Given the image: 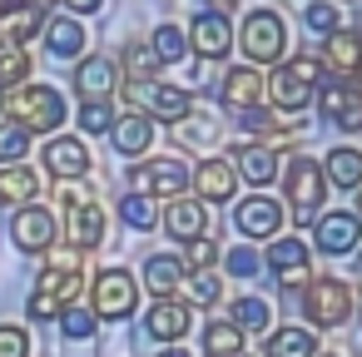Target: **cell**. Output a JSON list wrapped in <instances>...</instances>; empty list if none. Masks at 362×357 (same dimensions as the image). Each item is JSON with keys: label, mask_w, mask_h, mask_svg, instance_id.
<instances>
[{"label": "cell", "mask_w": 362, "mask_h": 357, "mask_svg": "<svg viewBox=\"0 0 362 357\" xmlns=\"http://www.w3.org/2000/svg\"><path fill=\"white\" fill-rule=\"evenodd\" d=\"M317 110H322V119H332L337 129L357 134V129H362V90L352 85V75H337V80L322 90Z\"/></svg>", "instance_id": "obj_10"}, {"label": "cell", "mask_w": 362, "mask_h": 357, "mask_svg": "<svg viewBox=\"0 0 362 357\" xmlns=\"http://www.w3.org/2000/svg\"><path fill=\"white\" fill-rule=\"evenodd\" d=\"M228 322H233L238 332H263V327H268V303L253 298V293H243V298L228 308Z\"/></svg>", "instance_id": "obj_33"}, {"label": "cell", "mask_w": 362, "mask_h": 357, "mask_svg": "<svg viewBox=\"0 0 362 357\" xmlns=\"http://www.w3.org/2000/svg\"><path fill=\"white\" fill-rule=\"evenodd\" d=\"M357 238H362L357 213H327V218H317V248H322V253L342 258V253L357 248Z\"/></svg>", "instance_id": "obj_19"}, {"label": "cell", "mask_w": 362, "mask_h": 357, "mask_svg": "<svg viewBox=\"0 0 362 357\" xmlns=\"http://www.w3.org/2000/svg\"><path fill=\"white\" fill-rule=\"evenodd\" d=\"M174 134H179L184 144H214V119H209V115H194V110H189V115H184L179 124H174Z\"/></svg>", "instance_id": "obj_41"}, {"label": "cell", "mask_w": 362, "mask_h": 357, "mask_svg": "<svg viewBox=\"0 0 362 357\" xmlns=\"http://www.w3.org/2000/svg\"><path fill=\"white\" fill-rule=\"evenodd\" d=\"M189 303H179V298H159L154 308H149V317H144V327H149V337H159V342H179L184 332H189Z\"/></svg>", "instance_id": "obj_20"}, {"label": "cell", "mask_w": 362, "mask_h": 357, "mask_svg": "<svg viewBox=\"0 0 362 357\" xmlns=\"http://www.w3.org/2000/svg\"><path fill=\"white\" fill-rule=\"evenodd\" d=\"M268 85V95H273V105L283 110V115H298V110H308L313 105V85H303L298 75H288V70H278L273 80H263Z\"/></svg>", "instance_id": "obj_29"}, {"label": "cell", "mask_w": 362, "mask_h": 357, "mask_svg": "<svg viewBox=\"0 0 362 357\" xmlns=\"http://www.w3.org/2000/svg\"><path fill=\"white\" fill-rule=\"evenodd\" d=\"M283 70H288V75H298L303 85H313V80H327V75H322V70H327V65H322V55H293Z\"/></svg>", "instance_id": "obj_44"}, {"label": "cell", "mask_w": 362, "mask_h": 357, "mask_svg": "<svg viewBox=\"0 0 362 357\" xmlns=\"http://www.w3.org/2000/svg\"><path fill=\"white\" fill-rule=\"evenodd\" d=\"M40 159H45V169H50L55 179H80V174H90V149H85V139H75V134H50L45 149H40Z\"/></svg>", "instance_id": "obj_12"}, {"label": "cell", "mask_w": 362, "mask_h": 357, "mask_svg": "<svg viewBox=\"0 0 362 357\" xmlns=\"http://www.w3.org/2000/svg\"><path fill=\"white\" fill-rule=\"evenodd\" d=\"M25 149H30V134L21 129V124H0V164H21L25 159Z\"/></svg>", "instance_id": "obj_40"}, {"label": "cell", "mask_w": 362, "mask_h": 357, "mask_svg": "<svg viewBox=\"0 0 362 357\" xmlns=\"http://www.w3.org/2000/svg\"><path fill=\"white\" fill-rule=\"evenodd\" d=\"M75 119H80V129H85V134H110V124H115V110H110V100H85Z\"/></svg>", "instance_id": "obj_39"}, {"label": "cell", "mask_w": 362, "mask_h": 357, "mask_svg": "<svg viewBox=\"0 0 362 357\" xmlns=\"http://www.w3.org/2000/svg\"><path fill=\"white\" fill-rule=\"evenodd\" d=\"M223 263H228V273H233V278H253V273H258V253H253L248 243H238Z\"/></svg>", "instance_id": "obj_47"}, {"label": "cell", "mask_w": 362, "mask_h": 357, "mask_svg": "<svg viewBox=\"0 0 362 357\" xmlns=\"http://www.w3.org/2000/svg\"><path fill=\"white\" fill-rule=\"evenodd\" d=\"M189 179H194L199 199H209V204H228V199H233V189H238V174H233V164H228V159H204Z\"/></svg>", "instance_id": "obj_17"}, {"label": "cell", "mask_w": 362, "mask_h": 357, "mask_svg": "<svg viewBox=\"0 0 362 357\" xmlns=\"http://www.w3.org/2000/svg\"><path fill=\"white\" fill-rule=\"evenodd\" d=\"M65 6H70V16H100L105 0H65Z\"/></svg>", "instance_id": "obj_48"}, {"label": "cell", "mask_w": 362, "mask_h": 357, "mask_svg": "<svg viewBox=\"0 0 362 357\" xmlns=\"http://www.w3.org/2000/svg\"><path fill=\"white\" fill-rule=\"evenodd\" d=\"M134 308H139V283L124 268H105L95 283V317L119 322V317H134Z\"/></svg>", "instance_id": "obj_5"}, {"label": "cell", "mask_w": 362, "mask_h": 357, "mask_svg": "<svg viewBox=\"0 0 362 357\" xmlns=\"http://www.w3.org/2000/svg\"><path fill=\"white\" fill-rule=\"evenodd\" d=\"M149 50H154V60H159V65H179V60L189 55V40H184V30H179V25H169V21H164V25L154 30V45H149Z\"/></svg>", "instance_id": "obj_35"}, {"label": "cell", "mask_w": 362, "mask_h": 357, "mask_svg": "<svg viewBox=\"0 0 362 357\" xmlns=\"http://www.w3.org/2000/svg\"><path fill=\"white\" fill-rule=\"evenodd\" d=\"M278 223H283V204H278V199L253 194V199H243V204L233 209V228H238L243 238H273Z\"/></svg>", "instance_id": "obj_13"}, {"label": "cell", "mask_w": 362, "mask_h": 357, "mask_svg": "<svg viewBox=\"0 0 362 357\" xmlns=\"http://www.w3.org/2000/svg\"><path fill=\"white\" fill-rule=\"evenodd\" d=\"M233 357H243V352H233Z\"/></svg>", "instance_id": "obj_54"}, {"label": "cell", "mask_w": 362, "mask_h": 357, "mask_svg": "<svg viewBox=\"0 0 362 357\" xmlns=\"http://www.w3.org/2000/svg\"><path fill=\"white\" fill-rule=\"evenodd\" d=\"M159 223L169 228V238L194 243V238H204V228H209V209H204V199H169V209H164Z\"/></svg>", "instance_id": "obj_15"}, {"label": "cell", "mask_w": 362, "mask_h": 357, "mask_svg": "<svg viewBox=\"0 0 362 357\" xmlns=\"http://www.w3.org/2000/svg\"><path fill=\"white\" fill-rule=\"evenodd\" d=\"M263 357H317V342L308 327H278V332H268Z\"/></svg>", "instance_id": "obj_30"}, {"label": "cell", "mask_w": 362, "mask_h": 357, "mask_svg": "<svg viewBox=\"0 0 362 357\" xmlns=\"http://www.w3.org/2000/svg\"><path fill=\"white\" fill-rule=\"evenodd\" d=\"M159 357H189V352H184V347H164Z\"/></svg>", "instance_id": "obj_50"}, {"label": "cell", "mask_w": 362, "mask_h": 357, "mask_svg": "<svg viewBox=\"0 0 362 357\" xmlns=\"http://www.w3.org/2000/svg\"><path fill=\"white\" fill-rule=\"evenodd\" d=\"M6 115H11V124H21L25 134H45V139L70 119L65 95L50 90V85H21V90H11V95H6Z\"/></svg>", "instance_id": "obj_1"}, {"label": "cell", "mask_w": 362, "mask_h": 357, "mask_svg": "<svg viewBox=\"0 0 362 357\" xmlns=\"http://www.w3.org/2000/svg\"><path fill=\"white\" fill-rule=\"evenodd\" d=\"M40 25H45V11L16 0V6L0 11V45H25L30 35H40Z\"/></svg>", "instance_id": "obj_24"}, {"label": "cell", "mask_w": 362, "mask_h": 357, "mask_svg": "<svg viewBox=\"0 0 362 357\" xmlns=\"http://www.w3.org/2000/svg\"><path fill=\"white\" fill-rule=\"evenodd\" d=\"M6 6H16V0H0V11H6Z\"/></svg>", "instance_id": "obj_52"}, {"label": "cell", "mask_w": 362, "mask_h": 357, "mask_svg": "<svg viewBox=\"0 0 362 357\" xmlns=\"http://www.w3.org/2000/svg\"><path fill=\"white\" fill-rule=\"evenodd\" d=\"M189 50L199 55V60H223L228 50H233V25H228V16H214V11H204L194 25H189Z\"/></svg>", "instance_id": "obj_11"}, {"label": "cell", "mask_w": 362, "mask_h": 357, "mask_svg": "<svg viewBox=\"0 0 362 357\" xmlns=\"http://www.w3.org/2000/svg\"><path fill=\"white\" fill-rule=\"evenodd\" d=\"M124 70H129V80L139 85V80H154L159 60H154V50H149L144 40H134V45H124Z\"/></svg>", "instance_id": "obj_38"}, {"label": "cell", "mask_w": 362, "mask_h": 357, "mask_svg": "<svg viewBox=\"0 0 362 357\" xmlns=\"http://www.w3.org/2000/svg\"><path fill=\"white\" fill-rule=\"evenodd\" d=\"M60 332H65L70 342H85V337H95V317H90L85 308H75V303H70V308L60 312Z\"/></svg>", "instance_id": "obj_42"}, {"label": "cell", "mask_w": 362, "mask_h": 357, "mask_svg": "<svg viewBox=\"0 0 362 357\" xmlns=\"http://www.w3.org/2000/svg\"><path fill=\"white\" fill-rule=\"evenodd\" d=\"M204 6H209L214 16H228V11H238V0H204Z\"/></svg>", "instance_id": "obj_49"}, {"label": "cell", "mask_w": 362, "mask_h": 357, "mask_svg": "<svg viewBox=\"0 0 362 357\" xmlns=\"http://www.w3.org/2000/svg\"><path fill=\"white\" fill-rule=\"evenodd\" d=\"M0 357H30V337H25V327L0 322Z\"/></svg>", "instance_id": "obj_45"}, {"label": "cell", "mask_w": 362, "mask_h": 357, "mask_svg": "<svg viewBox=\"0 0 362 357\" xmlns=\"http://www.w3.org/2000/svg\"><path fill=\"white\" fill-rule=\"evenodd\" d=\"M115 85H119L115 60L90 55V60H80V65H75V90H80L85 100H110V95H115Z\"/></svg>", "instance_id": "obj_22"}, {"label": "cell", "mask_w": 362, "mask_h": 357, "mask_svg": "<svg viewBox=\"0 0 362 357\" xmlns=\"http://www.w3.org/2000/svg\"><path fill=\"white\" fill-rule=\"evenodd\" d=\"M65 233L80 253L100 248L105 243V209L90 194H65Z\"/></svg>", "instance_id": "obj_8"}, {"label": "cell", "mask_w": 362, "mask_h": 357, "mask_svg": "<svg viewBox=\"0 0 362 357\" xmlns=\"http://www.w3.org/2000/svg\"><path fill=\"white\" fill-rule=\"evenodd\" d=\"M322 179H332L337 189H357L362 184V149H332Z\"/></svg>", "instance_id": "obj_31"}, {"label": "cell", "mask_w": 362, "mask_h": 357, "mask_svg": "<svg viewBox=\"0 0 362 357\" xmlns=\"http://www.w3.org/2000/svg\"><path fill=\"white\" fill-rule=\"evenodd\" d=\"M214 263H218V243H214V238H194L184 268H194V273H214Z\"/></svg>", "instance_id": "obj_43"}, {"label": "cell", "mask_w": 362, "mask_h": 357, "mask_svg": "<svg viewBox=\"0 0 362 357\" xmlns=\"http://www.w3.org/2000/svg\"><path fill=\"white\" fill-rule=\"evenodd\" d=\"M189 184V164L164 154V159H149L129 174V189L134 194H154V199H179V189Z\"/></svg>", "instance_id": "obj_7"}, {"label": "cell", "mask_w": 362, "mask_h": 357, "mask_svg": "<svg viewBox=\"0 0 362 357\" xmlns=\"http://www.w3.org/2000/svg\"><path fill=\"white\" fill-rule=\"evenodd\" d=\"M303 312L313 317V327H342L352 312V293L342 278H313L303 283Z\"/></svg>", "instance_id": "obj_4"}, {"label": "cell", "mask_w": 362, "mask_h": 357, "mask_svg": "<svg viewBox=\"0 0 362 357\" xmlns=\"http://www.w3.org/2000/svg\"><path fill=\"white\" fill-rule=\"evenodd\" d=\"M357 268H362V253H357Z\"/></svg>", "instance_id": "obj_53"}, {"label": "cell", "mask_w": 362, "mask_h": 357, "mask_svg": "<svg viewBox=\"0 0 362 357\" xmlns=\"http://www.w3.org/2000/svg\"><path fill=\"white\" fill-rule=\"evenodd\" d=\"M184 278H189L184 258H169V253L144 258V283H149V293H154V298H174V293L184 288Z\"/></svg>", "instance_id": "obj_26"}, {"label": "cell", "mask_w": 362, "mask_h": 357, "mask_svg": "<svg viewBox=\"0 0 362 357\" xmlns=\"http://www.w3.org/2000/svg\"><path fill=\"white\" fill-rule=\"evenodd\" d=\"M268 268L278 273V283L283 288H303L313 273H308V248L298 243V238H273V248H268Z\"/></svg>", "instance_id": "obj_16"}, {"label": "cell", "mask_w": 362, "mask_h": 357, "mask_svg": "<svg viewBox=\"0 0 362 357\" xmlns=\"http://www.w3.org/2000/svg\"><path fill=\"white\" fill-rule=\"evenodd\" d=\"M233 45L243 50L248 65H273V60H283V50H288V21H283L278 11H263V6H258V11L243 16Z\"/></svg>", "instance_id": "obj_2"}, {"label": "cell", "mask_w": 362, "mask_h": 357, "mask_svg": "<svg viewBox=\"0 0 362 357\" xmlns=\"http://www.w3.org/2000/svg\"><path fill=\"white\" fill-rule=\"evenodd\" d=\"M308 30H317V35H332V30H342V11H337V0H308Z\"/></svg>", "instance_id": "obj_37"}, {"label": "cell", "mask_w": 362, "mask_h": 357, "mask_svg": "<svg viewBox=\"0 0 362 357\" xmlns=\"http://www.w3.org/2000/svg\"><path fill=\"white\" fill-rule=\"evenodd\" d=\"M25 6H35V11H50V6H55V0H25Z\"/></svg>", "instance_id": "obj_51"}, {"label": "cell", "mask_w": 362, "mask_h": 357, "mask_svg": "<svg viewBox=\"0 0 362 357\" xmlns=\"http://www.w3.org/2000/svg\"><path fill=\"white\" fill-rule=\"evenodd\" d=\"M11 238H16L21 253H45V248L55 243V218H50V209L25 204V209L11 218Z\"/></svg>", "instance_id": "obj_14"}, {"label": "cell", "mask_w": 362, "mask_h": 357, "mask_svg": "<svg viewBox=\"0 0 362 357\" xmlns=\"http://www.w3.org/2000/svg\"><path fill=\"white\" fill-rule=\"evenodd\" d=\"M283 189H288V204H293V218L298 223H313L317 218V209H322V199H327V179H322V164L317 159H293L288 164V179H283Z\"/></svg>", "instance_id": "obj_3"}, {"label": "cell", "mask_w": 362, "mask_h": 357, "mask_svg": "<svg viewBox=\"0 0 362 357\" xmlns=\"http://www.w3.org/2000/svg\"><path fill=\"white\" fill-rule=\"evenodd\" d=\"M243 352V332L233 322H209L204 327V357H233Z\"/></svg>", "instance_id": "obj_34"}, {"label": "cell", "mask_w": 362, "mask_h": 357, "mask_svg": "<svg viewBox=\"0 0 362 357\" xmlns=\"http://www.w3.org/2000/svg\"><path fill=\"white\" fill-rule=\"evenodd\" d=\"M357 209H362V199H357Z\"/></svg>", "instance_id": "obj_55"}, {"label": "cell", "mask_w": 362, "mask_h": 357, "mask_svg": "<svg viewBox=\"0 0 362 357\" xmlns=\"http://www.w3.org/2000/svg\"><path fill=\"white\" fill-rule=\"evenodd\" d=\"M119 218H124L129 228L149 233V228L159 223V209H154V199H149V194H129V199H119Z\"/></svg>", "instance_id": "obj_36"}, {"label": "cell", "mask_w": 362, "mask_h": 357, "mask_svg": "<svg viewBox=\"0 0 362 357\" xmlns=\"http://www.w3.org/2000/svg\"><path fill=\"white\" fill-rule=\"evenodd\" d=\"M35 194H40L35 169H25V164H0V204H6V209H25Z\"/></svg>", "instance_id": "obj_27"}, {"label": "cell", "mask_w": 362, "mask_h": 357, "mask_svg": "<svg viewBox=\"0 0 362 357\" xmlns=\"http://www.w3.org/2000/svg\"><path fill=\"white\" fill-rule=\"evenodd\" d=\"M40 30H45L50 55H60V60H80V55H85V45H90V40H85V25H80L75 16H50Z\"/></svg>", "instance_id": "obj_21"}, {"label": "cell", "mask_w": 362, "mask_h": 357, "mask_svg": "<svg viewBox=\"0 0 362 357\" xmlns=\"http://www.w3.org/2000/svg\"><path fill=\"white\" fill-rule=\"evenodd\" d=\"M233 159H238L233 174H243L248 184H273V179H278V154L263 149V144H238Z\"/></svg>", "instance_id": "obj_28"}, {"label": "cell", "mask_w": 362, "mask_h": 357, "mask_svg": "<svg viewBox=\"0 0 362 357\" xmlns=\"http://www.w3.org/2000/svg\"><path fill=\"white\" fill-rule=\"evenodd\" d=\"M30 80V55L25 45H0V95H11Z\"/></svg>", "instance_id": "obj_32"}, {"label": "cell", "mask_w": 362, "mask_h": 357, "mask_svg": "<svg viewBox=\"0 0 362 357\" xmlns=\"http://www.w3.org/2000/svg\"><path fill=\"white\" fill-rule=\"evenodd\" d=\"M110 139H115V149H119L124 159H134V154H144V149H149V139H154V119H149V115H139V110L115 115Z\"/></svg>", "instance_id": "obj_18"}, {"label": "cell", "mask_w": 362, "mask_h": 357, "mask_svg": "<svg viewBox=\"0 0 362 357\" xmlns=\"http://www.w3.org/2000/svg\"><path fill=\"white\" fill-rule=\"evenodd\" d=\"M322 65H332L337 75H357L362 70V30H332V35H322Z\"/></svg>", "instance_id": "obj_23"}, {"label": "cell", "mask_w": 362, "mask_h": 357, "mask_svg": "<svg viewBox=\"0 0 362 357\" xmlns=\"http://www.w3.org/2000/svg\"><path fill=\"white\" fill-rule=\"evenodd\" d=\"M184 283H189V298H194V303H218V293H223L214 273H189Z\"/></svg>", "instance_id": "obj_46"}, {"label": "cell", "mask_w": 362, "mask_h": 357, "mask_svg": "<svg viewBox=\"0 0 362 357\" xmlns=\"http://www.w3.org/2000/svg\"><path fill=\"white\" fill-rule=\"evenodd\" d=\"M258 100H263V75H258L253 65H238V70L223 75V105H228V110L243 115V110H253Z\"/></svg>", "instance_id": "obj_25"}, {"label": "cell", "mask_w": 362, "mask_h": 357, "mask_svg": "<svg viewBox=\"0 0 362 357\" xmlns=\"http://www.w3.org/2000/svg\"><path fill=\"white\" fill-rule=\"evenodd\" d=\"M129 95L144 105V115L149 119H164V124H179L189 110H194V95L189 90H179V85H159V80H129Z\"/></svg>", "instance_id": "obj_6"}, {"label": "cell", "mask_w": 362, "mask_h": 357, "mask_svg": "<svg viewBox=\"0 0 362 357\" xmlns=\"http://www.w3.org/2000/svg\"><path fill=\"white\" fill-rule=\"evenodd\" d=\"M75 293H80V273H60V268H45L40 273V288L30 293V317H60L70 303H75Z\"/></svg>", "instance_id": "obj_9"}]
</instances>
